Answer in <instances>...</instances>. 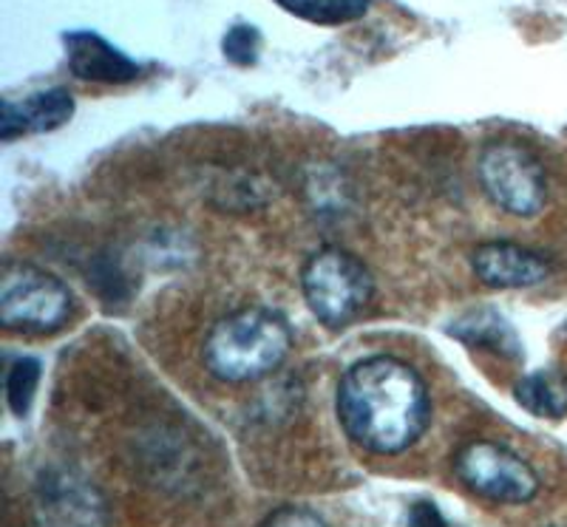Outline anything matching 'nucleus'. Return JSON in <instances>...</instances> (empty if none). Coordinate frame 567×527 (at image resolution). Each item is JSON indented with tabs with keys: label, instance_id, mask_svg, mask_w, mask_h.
Returning a JSON list of instances; mask_svg holds the SVG:
<instances>
[{
	"label": "nucleus",
	"instance_id": "nucleus-1",
	"mask_svg": "<svg viewBox=\"0 0 567 527\" xmlns=\"http://www.w3.org/2000/svg\"><path fill=\"white\" fill-rule=\"evenodd\" d=\"M338 420L352 443L389 457L423 437L432 400L417 369L392 354H374L341 378Z\"/></svg>",
	"mask_w": 567,
	"mask_h": 527
},
{
	"label": "nucleus",
	"instance_id": "nucleus-2",
	"mask_svg": "<svg viewBox=\"0 0 567 527\" xmlns=\"http://www.w3.org/2000/svg\"><path fill=\"white\" fill-rule=\"evenodd\" d=\"M292 352V329L267 307H245L213 323L205 366L225 383H252L276 372Z\"/></svg>",
	"mask_w": 567,
	"mask_h": 527
},
{
	"label": "nucleus",
	"instance_id": "nucleus-3",
	"mask_svg": "<svg viewBox=\"0 0 567 527\" xmlns=\"http://www.w3.org/2000/svg\"><path fill=\"white\" fill-rule=\"evenodd\" d=\"M301 292L323 327H347L361 316L374 296L372 272L358 256L341 247H323L307 258Z\"/></svg>",
	"mask_w": 567,
	"mask_h": 527
},
{
	"label": "nucleus",
	"instance_id": "nucleus-4",
	"mask_svg": "<svg viewBox=\"0 0 567 527\" xmlns=\"http://www.w3.org/2000/svg\"><path fill=\"white\" fill-rule=\"evenodd\" d=\"M71 292L58 276L34 264H9L0 281V327L9 332L52 334L71 318Z\"/></svg>",
	"mask_w": 567,
	"mask_h": 527
},
{
	"label": "nucleus",
	"instance_id": "nucleus-5",
	"mask_svg": "<svg viewBox=\"0 0 567 527\" xmlns=\"http://www.w3.org/2000/svg\"><path fill=\"white\" fill-rule=\"evenodd\" d=\"M477 176L485 196L499 210L530 219L548 205V176L545 167L519 142H491L477 162Z\"/></svg>",
	"mask_w": 567,
	"mask_h": 527
},
{
	"label": "nucleus",
	"instance_id": "nucleus-6",
	"mask_svg": "<svg viewBox=\"0 0 567 527\" xmlns=\"http://www.w3.org/2000/svg\"><path fill=\"white\" fill-rule=\"evenodd\" d=\"M454 474L477 496L503 505H525L539 494V476L519 454L499 443L477 440L454 454Z\"/></svg>",
	"mask_w": 567,
	"mask_h": 527
},
{
	"label": "nucleus",
	"instance_id": "nucleus-7",
	"mask_svg": "<svg viewBox=\"0 0 567 527\" xmlns=\"http://www.w3.org/2000/svg\"><path fill=\"white\" fill-rule=\"evenodd\" d=\"M471 270L485 287H494V290H528L548 278L550 267L539 252L508 238H496V241H483L474 247Z\"/></svg>",
	"mask_w": 567,
	"mask_h": 527
},
{
	"label": "nucleus",
	"instance_id": "nucleus-8",
	"mask_svg": "<svg viewBox=\"0 0 567 527\" xmlns=\"http://www.w3.org/2000/svg\"><path fill=\"white\" fill-rule=\"evenodd\" d=\"M38 519L43 527H103V502L78 476L49 474L38 488Z\"/></svg>",
	"mask_w": 567,
	"mask_h": 527
},
{
	"label": "nucleus",
	"instance_id": "nucleus-9",
	"mask_svg": "<svg viewBox=\"0 0 567 527\" xmlns=\"http://www.w3.org/2000/svg\"><path fill=\"white\" fill-rule=\"evenodd\" d=\"M65 54H69V71L83 83L120 85L131 83L140 74V65L125 58L120 49H114L100 34H65Z\"/></svg>",
	"mask_w": 567,
	"mask_h": 527
},
{
	"label": "nucleus",
	"instance_id": "nucleus-10",
	"mask_svg": "<svg viewBox=\"0 0 567 527\" xmlns=\"http://www.w3.org/2000/svg\"><path fill=\"white\" fill-rule=\"evenodd\" d=\"M74 114V100L65 89L40 91L27 103H3V116H0V136L14 140L27 131H54L65 125Z\"/></svg>",
	"mask_w": 567,
	"mask_h": 527
},
{
	"label": "nucleus",
	"instance_id": "nucleus-11",
	"mask_svg": "<svg viewBox=\"0 0 567 527\" xmlns=\"http://www.w3.org/2000/svg\"><path fill=\"white\" fill-rule=\"evenodd\" d=\"M516 400L530 414L545 420L567 417V372L542 369L516 383Z\"/></svg>",
	"mask_w": 567,
	"mask_h": 527
},
{
	"label": "nucleus",
	"instance_id": "nucleus-12",
	"mask_svg": "<svg viewBox=\"0 0 567 527\" xmlns=\"http://www.w3.org/2000/svg\"><path fill=\"white\" fill-rule=\"evenodd\" d=\"M278 7L318 27H341L363 18L372 0H276Z\"/></svg>",
	"mask_w": 567,
	"mask_h": 527
},
{
	"label": "nucleus",
	"instance_id": "nucleus-13",
	"mask_svg": "<svg viewBox=\"0 0 567 527\" xmlns=\"http://www.w3.org/2000/svg\"><path fill=\"white\" fill-rule=\"evenodd\" d=\"M40 383V363L34 358H20L7 372V400L12 414L23 417L32 409L34 392Z\"/></svg>",
	"mask_w": 567,
	"mask_h": 527
},
{
	"label": "nucleus",
	"instance_id": "nucleus-14",
	"mask_svg": "<svg viewBox=\"0 0 567 527\" xmlns=\"http://www.w3.org/2000/svg\"><path fill=\"white\" fill-rule=\"evenodd\" d=\"M485 323H488V312H485V316H468L463 323H457V332L454 334H460V338H465V341L471 343H477V347H485L491 338V347L499 349V352L516 347L511 329H499L503 321L491 318V327H485Z\"/></svg>",
	"mask_w": 567,
	"mask_h": 527
},
{
	"label": "nucleus",
	"instance_id": "nucleus-15",
	"mask_svg": "<svg viewBox=\"0 0 567 527\" xmlns=\"http://www.w3.org/2000/svg\"><path fill=\"white\" fill-rule=\"evenodd\" d=\"M221 49H225L227 58L233 60V63H256V54H258V32L250 27H236L227 32L225 43H221Z\"/></svg>",
	"mask_w": 567,
	"mask_h": 527
},
{
	"label": "nucleus",
	"instance_id": "nucleus-16",
	"mask_svg": "<svg viewBox=\"0 0 567 527\" xmlns=\"http://www.w3.org/2000/svg\"><path fill=\"white\" fill-rule=\"evenodd\" d=\"M258 527H327L312 510L303 508H281L267 516Z\"/></svg>",
	"mask_w": 567,
	"mask_h": 527
},
{
	"label": "nucleus",
	"instance_id": "nucleus-17",
	"mask_svg": "<svg viewBox=\"0 0 567 527\" xmlns=\"http://www.w3.org/2000/svg\"><path fill=\"white\" fill-rule=\"evenodd\" d=\"M406 527H449V525H445L443 514L434 508L432 502H417V505L409 508Z\"/></svg>",
	"mask_w": 567,
	"mask_h": 527
}]
</instances>
